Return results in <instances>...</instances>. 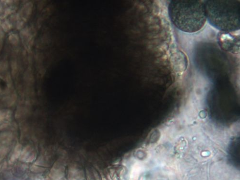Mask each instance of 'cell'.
<instances>
[{"label":"cell","mask_w":240,"mask_h":180,"mask_svg":"<svg viewBox=\"0 0 240 180\" xmlns=\"http://www.w3.org/2000/svg\"><path fill=\"white\" fill-rule=\"evenodd\" d=\"M168 11L172 23L187 33L198 31L207 21L204 3L200 1H171Z\"/></svg>","instance_id":"6da1fadb"},{"label":"cell","mask_w":240,"mask_h":180,"mask_svg":"<svg viewBox=\"0 0 240 180\" xmlns=\"http://www.w3.org/2000/svg\"><path fill=\"white\" fill-rule=\"evenodd\" d=\"M207 20L211 25L224 32L240 29V1H213L205 2Z\"/></svg>","instance_id":"7a4b0ae2"},{"label":"cell","mask_w":240,"mask_h":180,"mask_svg":"<svg viewBox=\"0 0 240 180\" xmlns=\"http://www.w3.org/2000/svg\"><path fill=\"white\" fill-rule=\"evenodd\" d=\"M35 155L36 153L34 150H32L31 146H27L21 151L19 158L21 160H25L30 162L34 160L35 158Z\"/></svg>","instance_id":"3957f363"},{"label":"cell","mask_w":240,"mask_h":180,"mask_svg":"<svg viewBox=\"0 0 240 180\" xmlns=\"http://www.w3.org/2000/svg\"><path fill=\"white\" fill-rule=\"evenodd\" d=\"M13 28L12 23L7 19V17L0 16V29L4 32H9Z\"/></svg>","instance_id":"277c9868"},{"label":"cell","mask_w":240,"mask_h":180,"mask_svg":"<svg viewBox=\"0 0 240 180\" xmlns=\"http://www.w3.org/2000/svg\"><path fill=\"white\" fill-rule=\"evenodd\" d=\"M22 151V146L20 144H18L15 147L14 149V151L11 155V158H10V160L11 162H14L15 160H16L20 156L21 152Z\"/></svg>","instance_id":"5b68a950"},{"label":"cell","mask_w":240,"mask_h":180,"mask_svg":"<svg viewBox=\"0 0 240 180\" xmlns=\"http://www.w3.org/2000/svg\"><path fill=\"white\" fill-rule=\"evenodd\" d=\"M32 4L30 2L26 3L24 7H23L22 9V15L24 14V16H28L31 15L32 12Z\"/></svg>","instance_id":"8992f818"},{"label":"cell","mask_w":240,"mask_h":180,"mask_svg":"<svg viewBox=\"0 0 240 180\" xmlns=\"http://www.w3.org/2000/svg\"><path fill=\"white\" fill-rule=\"evenodd\" d=\"M11 117V111L8 110H0V122H2L5 119H9Z\"/></svg>","instance_id":"52a82bcc"},{"label":"cell","mask_w":240,"mask_h":180,"mask_svg":"<svg viewBox=\"0 0 240 180\" xmlns=\"http://www.w3.org/2000/svg\"><path fill=\"white\" fill-rule=\"evenodd\" d=\"M9 41L11 44L16 46L19 43V37L18 34L11 33L8 37Z\"/></svg>","instance_id":"ba28073f"},{"label":"cell","mask_w":240,"mask_h":180,"mask_svg":"<svg viewBox=\"0 0 240 180\" xmlns=\"http://www.w3.org/2000/svg\"><path fill=\"white\" fill-rule=\"evenodd\" d=\"M8 63L7 61H2L0 62V73L6 71L8 68Z\"/></svg>","instance_id":"9c48e42d"},{"label":"cell","mask_w":240,"mask_h":180,"mask_svg":"<svg viewBox=\"0 0 240 180\" xmlns=\"http://www.w3.org/2000/svg\"><path fill=\"white\" fill-rule=\"evenodd\" d=\"M4 37H5V32L2 29H0V49L2 47Z\"/></svg>","instance_id":"30bf717a"},{"label":"cell","mask_w":240,"mask_h":180,"mask_svg":"<svg viewBox=\"0 0 240 180\" xmlns=\"http://www.w3.org/2000/svg\"><path fill=\"white\" fill-rule=\"evenodd\" d=\"M7 150L6 147H1L0 148V160L3 159V157L5 156L7 154Z\"/></svg>","instance_id":"8fae6325"},{"label":"cell","mask_w":240,"mask_h":180,"mask_svg":"<svg viewBox=\"0 0 240 180\" xmlns=\"http://www.w3.org/2000/svg\"><path fill=\"white\" fill-rule=\"evenodd\" d=\"M3 12V7H2V4L1 3V1H0V16L2 15V13Z\"/></svg>","instance_id":"7c38bea8"}]
</instances>
